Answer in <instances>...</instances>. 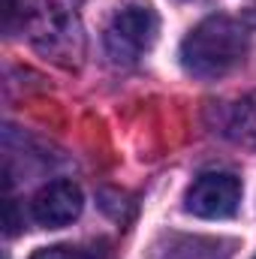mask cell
<instances>
[{"label": "cell", "mask_w": 256, "mask_h": 259, "mask_svg": "<svg viewBox=\"0 0 256 259\" xmlns=\"http://www.w3.org/2000/svg\"><path fill=\"white\" fill-rule=\"evenodd\" d=\"M241 205V181L232 172H202L184 193V208L202 220H226Z\"/></svg>", "instance_id": "obj_3"}, {"label": "cell", "mask_w": 256, "mask_h": 259, "mask_svg": "<svg viewBox=\"0 0 256 259\" xmlns=\"http://www.w3.org/2000/svg\"><path fill=\"white\" fill-rule=\"evenodd\" d=\"M238 127H241L244 136L256 139V97H250L247 103H241V109H238Z\"/></svg>", "instance_id": "obj_6"}, {"label": "cell", "mask_w": 256, "mask_h": 259, "mask_svg": "<svg viewBox=\"0 0 256 259\" xmlns=\"http://www.w3.org/2000/svg\"><path fill=\"white\" fill-rule=\"evenodd\" d=\"M253 259H256V256H253Z\"/></svg>", "instance_id": "obj_8"}, {"label": "cell", "mask_w": 256, "mask_h": 259, "mask_svg": "<svg viewBox=\"0 0 256 259\" xmlns=\"http://www.w3.org/2000/svg\"><path fill=\"white\" fill-rule=\"evenodd\" d=\"M157 33H160V18L154 6L127 3L112 15L106 27V52L115 64H133L154 49Z\"/></svg>", "instance_id": "obj_2"}, {"label": "cell", "mask_w": 256, "mask_h": 259, "mask_svg": "<svg viewBox=\"0 0 256 259\" xmlns=\"http://www.w3.org/2000/svg\"><path fill=\"white\" fill-rule=\"evenodd\" d=\"M81 208H84L81 187L75 181L58 178V181H49L33 196L30 217H33V223H39L46 229H61V226H69L81 214Z\"/></svg>", "instance_id": "obj_4"}, {"label": "cell", "mask_w": 256, "mask_h": 259, "mask_svg": "<svg viewBox=\"0 0 256 259\" xmlns=\"http://www.w3.org/2000/svg\"><path fill=\"white\" fill-rule=\"evenodd\" d=\"M247 58V27L229 15L199 21L181 42V66L196 78H220Z\"/></svg>", "instance_id": "obj_1"}, {"label": "cell", "mask_w": 256, "mask_h": 259, "mask_svg": "<svg viewBox=\"0 0 256 259\" xmlns=\"http://www.w3.org/2000/svg\"><path fill=\"white\" fill-rule=\"evenodd\" d=\"M244 24H250V27H256V0L244 9Z\"/></svg>", "instance_id": "obj_7"}, {"label": "cell", "mask_w": 256, "mask_h": 259, "mask_svg": "<svg viewBox=\"0 0 256 259\" xmlns=\"http://www.w3.org/2000/svg\"><path fill=\"white\" fill-rule=\"evenodd\" d=\"M30 259H94L88 250H78L72 244H55V247H42Z\"/></svg>", "instance_id": "obj_5"}]
</instances>
